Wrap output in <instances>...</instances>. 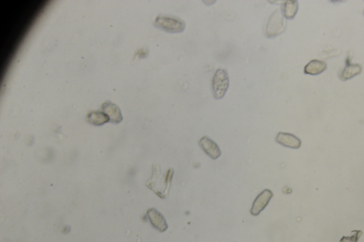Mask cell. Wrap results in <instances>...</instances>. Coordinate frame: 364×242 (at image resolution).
I'll list each match as a JSON object with an SVG mask.
<instances>
[{
	"label": "cell",
	"instance_id": "9",
	"mask_svg": "<svg viewBox=\"0 0 364 242\" xmlns=\"http://www.w3.org/2000/svg\"><path fill=\"white\" fill-rule=\"evenodd\" d=\"M362 66L359 64H351L348 63L344 69L340 70L339 76L342 81H347L353 77L357 76L362 72Z\"/></svg>",
	"mask_w": 364,
	"mask_h": 242
},
{
	"label": "cell",
	"instance_id": "6",
	"mask_svg": "<svg viewBox=\"0 0 364 242\" xmlns=\"http://www.w3.org/2000/svg\"><path fill=\"white\" fill-rule=\"evenodd\" d=\"M103 112L109 117L112 123H119L122 120V116L120 108L110 101H106L102 104Z\"/></svg>",
	"mask_w": 364,
	"mask_h": 242
},
{
	"label": "cell",
	"instance_id": "7",
	"mask_svg": "<svg viewBox=\"0 0 364 242\" xmlns=\"http://www.w3.org/2000/svg\"><path fill=\"white\" fill-rule=\"evenodd\" d=\"M276 142L284 146L291 148H299L301 146V140L292 134L279 132L275 139Z\"/></svg>",
	"mask_w": 364,
	"mask_h": 242
},
{
	"label": "cell",
	"instance_id": "11",
	"mask_svg": "<svg viewBox=\"0 0 364 242\" xmlns=\"http://www.w3.org/2000/svg\"><path fill=\"white\" fill-rule=\"evenodd\" d=\"M298 10V3L293 0H287L283 3L282 6V14L287 19H293L296 15Z\"/></svg>",
	"mask_w": 364,
	"mask_h": 242
},
{
	"label": "cell",
	"instance_id": "2",
	"mask_svg": "<svg viewBox=\"0 0 364 242\" xmlns=\"http://www.w3.org/2000/svg\"><path fill=\"white\" fill-rule=\"evenodd\" d=\"M229 86V78L227 70L218 68L212 79V91L215 99L224 97Z\"/></svg>",
	"mask_w": 364,
	"mask_h": 242
},
{
	"label": "cell",
	"instance_id": "13",
	"mask_svg": "<svg viewBox=\"0 0 364 242\" xmlns=\"http://www.w3.org/2000/svg\"><path fill=\"white\" fill-rule=\"evenodd\" d=\"M363 235V232L360 230H354L352 232V236L343 237L340 242H358L359 238Z\"/></svg>",
	"mask_w": 364,
	"mask_h": 242
},
{
	"label": "cell",
	"instance_id": "8",
	"mask_svg": "<svg viewBox=\"0 0 364 242\" xmlns=\"http://www.w3.org/2000/svg\"><path fill=\"white\" fill-rule=\"evenodd\" d=\"M147 214H148L150 222L155 228L161 232L166 231L167 230L168 225L164 216L161 215L159 212H158L156 209H150L147 212Z\"/></svg>",
	"mask_w": 364,
	"mask_h": 242
},
{
	"label": "cell",
	"instance_id": "5",
	"mask_svg": "<svg viewBox=\"0 0 364 242\" xmlns=\"http://www.w3.org/2000/svg\"><path fill=\"white\" fill-rule=\"evenodd\" d=\"M199 145L208 156L213 159L221 156V151L218 145L208 137H203L199 141Z\"/></svg>",
	"mask_w": 364,
	"mask_h": 242
},
{
	"label": "cell",
	"instance_id": "10",
	"mask_svg": "<svg viewBox=\"0 0 364 242\" xmlns=\"http://www.w3.org/2000/svg\"><path fill=\"white\" fill-rule=\"evenodd\" d=\"M326 63L322 60H312L305 67V73L306 74L316 76L322 73L326 70Z\"/></svg>",
	"mask_w": 364,
	"mask_h": 242
},
{
	"label": "cell",
	"instance_id": "3",
	"mask_svg": "<svg viewBox=\"0 0 364 242\" xmlns=\"http://www.w3.org/2000/svg\"><path fill=\"white\" fill-rule=\"evenodd\" d=\"M285 19L283 14L280 11L276 10L270 16L267 26H266V34L268 37H273L281 34L285 29Z\"/></svg>",
	"mask_w": 364,
	"mask_h": 242
},
{
	"label": "cell",
	"instance_id": "4",
	"mask_svg": "<svg viewBox=\"0 0 364 242\" xmlns=\"http://www.w3.org/2000/svg\"><path fill=\"white\" fill-rule=\"evenodd\" d=\"M272 196H273V194H272V193L271 192L270 190L266 189L265 191H262L258 196L257 198L255 199L254 204H253L252 209L251 210V214L254 216L259 215L265 208L266 206L270 202Z\"/></svg>",
	"mask_w": 364,
	"mask_h": 242
},
{
	"label": "cell",
	"instance_id": "12",
	"mask_svg": "<svg viewBox=\"0 0 364 242\" xmlns=\"http://www.w3.org/2000/svg\"><path fill=\"white\" fill-rule=\"evenodd\" d=\"M87 121L89 123L94 124V125L101 126L109 122L110 119L104 112L94 111V112H91L88 114Z\"/></svg>",
	"mask_w": 364,
	"mask_h": 242
},
{
	"label": "cell",
	"instance_id": "1",
	"mask_svg": "<svg viewBox=\"0 0 364 242\" xmlns=\"http://www.w3.org/2000/svg\"><path fill=\"white\" fill-rule=\"evenodd\" d=\"M154 24L156 27L169 33L182 32L186 27L185 22L180 18L164 14L156 16Z\"/></svg>",
	"mask_w": 364,
	"mask_h": 242
}]
</instances>
